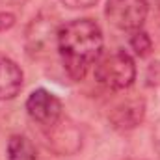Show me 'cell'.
<instances>
[{
	"label": "cell",
	"instance_id": "obj_1",
	"mask_svg": "<svg viewBox=\"0 0 160 160\" xmlns=\"http://www.w3.org/2000/svg\"><path fill=\"white\" fill-rule=\"evenodd\" d=\"M56 45L67 75L73 80H82L101 58L104 45L102 30L93 19H75L60 26Z\"/></svg>",
	"mask_w": 160,
	"mask_h": 160
},
{
	"label": "cell",
	"instance_id": "obj_2",
	"mask_svg": "<svg viewBox=\"0 0 160 160\" xmlns=\"http://www.w3.org/2000/svg\"><path fill=\"white\" fill-rule=\"evenodd\" d=\"M93 75H95V80L99 84H102L104 88L121 91L134 84L136 65L128 52L114 50L112 54H106L95 62Z\"/></svg>",
	"mask_w": 160,
	"mask_h": 160
},
{
	"label": "cell",
	"instance_id": "obj_3",
	"mask_svg": "<svg viewBox=\"0 0 160 160\" xmlns=\"http://www.w3.org/2000/svg\"><path fill=\"white\" fill-rule=\"evenodd\" d=\"M149 11L147 0H108L104 15L108 22L119 30L136 32L142 30Z\"/></svg>",
	"mask_w": 160,
	"mask_h": 160
},
{
	"label": "cell",
	"instance_id": "obj_4",
	"mask_svg": "<svg viewBox=\"0 0 160 160\" xmlns=\"http://www.w3.org/2000/svg\"><path fill=\"white\" fill-rule=\"evenodd\" d=\"M62 101L48 89H34L26 99V112L38 125L50 128L62 119Z\"/></svg>",
	"mask_w": 160,
	"mask_h": 160
},
{
	"label": "cell",
	"instance_id": "obj_5",
	"mask_svg": "<svg viewBox=\"0 0 160 160\" xmlns=\"http://www.w3.org/2000/svg\"><path fill=\"white\" fill-rule=\"evenodd\" d=\"M47 130V145L56 155H75L82 147V134L71 121L60 119Z\"/></svg>",
	"mask_w": 160,
	"mask_h": 160
},
{
	"label": "cell",
	"instance_id": "obj_6",
	"mask_svg": "<svg viewBox=\"0 0 160 160\" xmlns=\"http://www.w3.org/2000/svg\"><path fill=\"white\" fill-rule=\"evenodd\" d=\"M143 118H145V101L138 95H130V97L123 99L108 114L112 127L118 130L136 128L143 121Z\"/></svg>",
	"mask_w": 160,
	"mask_h": 160
},
{
	"label": "cell",
	"instance_id": "obj_7",
	"mask_svg": "<svg viewBox=\"0 0 160 160\" xmlns=\"http://www.w3.org/2000/svg\"><path fill=\"white\" fill-rule=\"evenodd\" d=\"M22 71L9 58H0V101H9L22 89Z\"/></svg>",
	"mask_w": 160,
	"mask_h": 160
},
{
	"label": "cell",
	"instance_id": "obj_8",
	"mask_svg": "<svg viewBox=\"0 0 160 160\" xmlns=\"http://www.w3.org/2000/svg\"><path fill=\"white\" fill-rule=\"evenodd\" d=\"M8 160H38L36 145L22 134H13L8 142Z\"/></svg>",
	"mask_w": 160,
	"mask_h": 160
},
{
	"label": "cell",
	"instance_id": "obj_9",
	"mask_svg": "<svg viewBox=\"0 0 160 160\" xmlns=\"http://www.w3.org/2000/svg\"><path fill=\"white\" fill-rule=\"evenodd\" d=\"M26 36H28L26 38L28 39V50L30 52H38V50L43 48L45 43L50 41V26L45 24L43 19H34V22H32V26H30Z\"/></svg>",
	"mask_w": 160,
	"mask_h": 160
},
{
	"label": "cell",
	"instance_id": "obj_10",
	"mask_svg": "<svg viewBox=\"0 0 160 160\" xmlns=\"http://www.w3.org/2000/svg\"><path fill=\"white\" fill-rule=\"evenodd\" d=\"M130 48L136 52V56L147 58V56L153 52V41L149 38V34L143 32V30H136V32L130 36Z\"/></svg>",
	"mask_w": 160,
	"mask_h": 160
},
{
	"label": "cell",
	"instance_id": "obj_11",
	"mask_svg": "<svg viewBox=\"0 0 160 160\" xmlns=\"http://www.w3.org/2000/svg\"><path fill=\"white\" fill-rule=\"evenodd\" d=\"M60 2L69 9H88L93 8L99 0H60Z\"/></svg>",
	"mask_w": 160,
	"mask_h": 160
},
{
	"label": "cell",
	"instance_id": "obj_12",
	"mask_svg": "<svg viewBox=\"0 0 160 160\" xmlns=\"http://www.w3.org/2000/svg\"><path fill=\"white\" fill-rule=\"evenodd\" d=\"M147 84L149 86L160 84V62H155V63L149 65V69H147Z\"/></svg>",
	"mask_w": 160,
	"mask_h": 160
},
{
	"label": "cell",
	"instance_id": "obj_13",
	"mask_svg": "<svg viewBox=\"0 0 160 160\" xmlns=\"http://www.w3.org/2000/svg\"><path fill=\"white\" fill-rule=\"evenodd\" d=\"M15 24V15L9 11H0V32L9 30Z\"/></svg>",
	"mask_w": 160,
	"mask_h": 160
},
{
	"label": "cell",
	"instance_id": "obj_14",
	"mask_svg": "<svg viewBox=\"0 0 160 160\" xmlns=\"http://www.w3.org/2000/svg\"><path fill=\"white\" fill-rule=\"evenodd\" d=\"M153 147L157 151V155L160 157V119L155 125V130H153Z\"/></svg>",
	"mask_w": 160,
	"mask_h": 160
},
{
	"label": "cell",
	"instance_id": "obj_15",
	"mask_svg": "<svg viewBox=\"0 0 160 160\" xmlns=\"http://www.w3.org/2000/svg\"><path fill=\"white\" fill-rule=\"evenodd\" d=\"M0 2H6V4H24L26 0H0Z\"/></svg>",
	"mask_w": 160,
	"mask_h": 160
},
{
	"label": "cell",
	"instance_id": "obj_16",
	"mask_svg": "<svg viewBox=\"0 0 160 160\" xmlns=\"http://www.w3.org/2000/svg\"><path fill=\"white\" fill-rule=\"evenodd\" d=\"M157 6H158V9H160V0H157Z\"/></svg>",
	"mask_w": 160,
	"mask_h": 160
}]
</instances>
